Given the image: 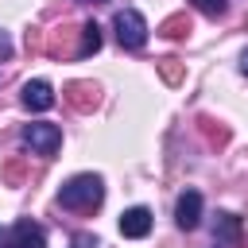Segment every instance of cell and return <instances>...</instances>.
I'll return each mask as SVG.
<instances>
[{"label": "cell", "mask_w": 248, "mask_h": 248, "mask_svg": "<svg viewBox=\"0 0 248 248\" xmlns=\"http://www.w3.org/2000/svg\"><path fill=\"white\" fill-rule=\"evenodd\" d=\"M240 70H244V78H248V50L240 54Z\"/></svg>", "instance_id": "4fadbf2b"}, {"label": "cell", "mask_w": 248, "mask_h": 248, "mask_svg": "<svg viewBox=\"0 0 248 248\" xmlns=\"http://www.w3.org/2000/svg\"><path fill=\"white\" fill-rule=\"evenodd\" d=\"M19 101H23V108H27V112H46V108H54V89H50V81L35 78V81H27V85H23Z\"/></svg>", "instance_id": "8992f818"}, {"label": "cell", "mask_w": 248, "mask_h": 248, "mask_svg": "<svg viewBox=\"0 0 248 248\" xmlns=\"http://www.w3.org/2000/svg\"><path fill=\"white\" fill-rule=\"evenodd\" d=\"M101 202H105V178L101 174H74L58 190V205L74 209V213H93Z\"/></svg>", "instance_id": "6da1fadb"}, {"label": "cell", "mask_w": 248, "mask_h": 248, "mask_svg": "<svg viewBox=\"0 0 248 248\" xmlns=\"http://www.w3.org/2000/svg\"><path fill=\"white\" fill-rule=\"evenodd\" d=\"M101 50V27L97 23H85L81 27V46H78V58H89Z\"/></svg>", "instance_id": "9c48e42d"}, {"label": "cell", "mask_w": 248, "mask_h": 248, "mask_svg": "<svg viewBox=\"0 0 248 248\" xmlns=\"http://www.w3.org/2000/svg\"><path fill=\"white\" fill-rule=\"evenodd\" d=\"M4 58H12V39L0 31V62H4Z\"/></svg>", "instance_id": "7c38bea8"}, {"label": "cell", "mask_w": 248, "mask_h": 248, "mask_svg": "<svg viewBox=\"0 0 248 248\" xmlns=\"http://www.w3.org/2000/svg\"><path fill=\"white\" fill-rule=\"evenodd\" d=\"M120 232H124L128 240H143V236L151 232V209H147V205L124 209V213H120Z\"/></svg>", "instance_id": "52a82bcc"}, {"label": "cell", "mask_w": 248, "mask_h": 248, "mask_svg": "<svg viewBox=\"0 0 248 248\" xmlns=\"http://www.w3.org/2000/svg\"><path fill=\"white\" fill-rule=\"evenodd\" d=\"M4 248H46V232H43V225H39V221L19 217V221L8 229Z\"/></svg>", "instance_id": "277c9868"}, {"label": "cell", "mask_w": 248, "mask_h": 248, "mask_svg": "<svg viewBox=\"0 0 248 248\" xmlns=\"http://www.w3.org/2000/svg\"><path fill=\"white\" fill-rule=\"evenodd\" d=\"M74 4H108V0H74Z\"/></svg>", "instance_id": "5bb4252c"}, {"label": "cell", "mask_w": 248, "mask_h": 248, "mask_svg": "<svg viewBox=\"0 0 248 248\" xmlns=\"http://www.w3.org/2000/svg\"><path fill=\"white\" fill-rule=\"evenodd\" d=\"M70 248H97V236H93V232H78V236L70 240Z\"/></svg>", "instance_id": "8fae6325"}, {"label": "cell", "mask_w": 248, "mask_h": 248, "mask_svg": "<svg viewBox=\"0 0 248 248\" xmlns=\"http://www.w3.org/2000/svg\"><path fill=\"white\" fill-rule=\"evenodd\" d=\"M213 236H217V240H225V244H232V240L240 236V217H232V213H217Z\"/></svg>", "instance_id": "ba28073f"}, {"label": "cell", "mask_w": 248, "mask_h": 248, "mask_svg": "<svg viewBox=\"0 0 248 248\" xmlns=\"http://www.w3.org/2000/svg\"><path fill=\"white\" fill-rule=\"evenodd\" d=\"M202 16H209V19H217V16H225L229 12V0H190Z\"/></svg>", "instance_id": "30bf717a"}, {"label": "cell", "mask_w": 248, "mask_h": 248, "mask_svg": "<svg viewBox=\"0 0 248 248\" xmlns=\"http://www.w3.org/2000/svg\"><path fill=\"white\" fill-rule=\"evenodd\" d=\"M4 236H8V232H4V229H0V248H4Z\"/></svg>", "instance_id": "9a60e30c"}, {"label": "cell", "mask_w": 248, "mask_h": 248, "mask_svg": "<svg viewBox=\"0 0 248 248\" xmlns=\"http://www.w3.org/2000/svg\"><path fill=\"white\" fill-rule=\"evenodd\" d=\"M23 147H31V155L50 159V155L62 147V128H58V124H46V120L23 124Z\"/></svg>", "instance_id": "3957f363"}, {"label": "cell", "mask_w": 248, "mask_h": 248, "mask_svg": "<svg viewBox=\"0 0 248 248\" xmlns=\"http://www.w3.org/2000/svg\"><path fill=\"white\" fill-rule=\"evenodd\" d=\"M112 31H116V43L124 50H143L147 46V19L136 8H120L112 16Z\"/></svg>", "instance_id": "7a4b0ae2"}, {"label": "cell", "mask_w": 248, "mask_h": 248, "mask_svg": "<svg viewBox=\"0 0 248 248\" xmlns=\"http://www.w3.org/2000/svg\"><path fill=\"white\" fill-rule=\"evenodd\" d=\"M198 221H202V194L198 190H182L178 202H174V225L182 232H190V229H198Z\"/></svg>", "instance_id": "5b68a950"}]
</instances>
